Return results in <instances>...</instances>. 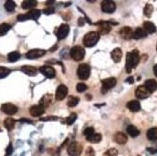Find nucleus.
<instances>
[{
	"label": "nucleus",
	"instance_id": "nucleus-47",
	"mask_svg": "<svg viewBox=\"0 0 157 156\" xmlns=\"http://www.w3.org/2000/svg\"><path fill=\"white\" fill-rule=\"evenodd\" d=\"M126 82H127V83H133V82H134V78L131 76V77H128L127 78V79H126Z\"/></svg>",
	"mask_w": 157,
	"mask_h": 156
},
{
	"label": "nucleus",
	"instance_id": "nucleus-24",
	"mask_svg": "<svg viewBox=\"0 0 157 156\" xmlns=\"http://www.w3.org/2000/svg\"><path fill=\"white\" fill-rule=\"evenodd\" d=\"M52 102V96L51 95H45L43 96V98L40 100V105L43 106L44 108L47 107L50 105V103Z\"/></svg>",
	"mask_w": 157,
	"mask_h": 156
},
{
	"label": "nucleus",
	"instance_id": "nucleus-16",
	"mask_svg": "<svg viewBox=\"0 0 157 156\" xmlns=\"http://www.w3.org/2000/svg\"><path fill=\"white\" fill-rule=\"evenodd\" d=\"M120 35L121 38H124V40H129V39H131L133 36V32H132V29L130 28L128 26H125V27H122L120 31Z\"/></svg>",
	"mask_w": 157,
	"mask_h": 156
},
{
	"label": "nucleus",
	"instance_id": "nucleus-37",
	"mask_svg": "<svg viewBox=\"0 0 157 156\" xmlns=\"http://www.w3.org/2000/svg\"><path fill=\"white\" fill-rule=\"evenodd\" d=\"M87 89H88V86L86 84H84V83H78L77 86H76V90H77L78 93L85 92Z\"/></svg>",
	"mask_w": 157,
	"mask_h": 156
},
{
	"label": "nucleus",
	"instance_id": "nucleus-50",
	"mask_svg": "<svg viewBox=\"0 0 157 156\" xmlns=\"http://www.w3.org/2000/svg\"><path fill=\"white\" fill-rule=\"evenodd\" d=\"M84 24V19L83 18H79V25L82 26Z\"/></svg>",
	"mask_w": 157,
	"mask_h": 156
},
{
	"label": "nucleus",
	"instance_id": "nucleus-6",
	"mask_svg": "<svg viewBox=\"0 0 157 156\" xmlns=\"http://www.w3.org/2000/svg\"><path fill=\"white\" fill-rule=\"evenodd\" d=\"M117 84V80L116 78L114 77H110V78H106V79L102 80V88H101V93H105L108 90L114 88Z\"/></svg>",
	"mask_w": 157,
	"mask_h": 156
},
{
	"label": "nucleus",
	"instance_id": "nucleus-36",
	"mask_svg": "<svg viewBox=\"0 0 157 156\" xmlns=\"http://www.w3.org/2000/svg\"><path fill=\"white\" fill-rule=\"evenodd\" d=\"M11 71L8 68H5V67H0V78H4L7 75L10 74Z\"/></svg>",
	"mask_w": 157,
	"mask_h": 156
},
{
	"label": "nucleus",
	"instance_id": "nucleus-34",
	"mask_svg": "<svg viewBox=\"0 0 157 156\" xmlns=\"http://www.w3.org/2000/svg\"><path fill=\"white\" fill-rule=\"evenodd\" d=\"M152 12H153V6L151 4H147V5L145 6V9H144V14L147 17H150L151 15H152Z\"/></svg>",
	"mask_w": 157,
	"mask_h": 156
},
{
	"label": "nucleus",
	"instance_id": "nucleus-2",
	"mask_svg": "<svg viewBox=\"0 0 157 156\" xmlns=\"http://www.w3.org/2000/svg\"><path fill=\"white\" fill-rule=\"evenodd\" d=\"M99 37H100V35L98 32L92 31V32H89L85 35V37L83 39V44L86 47H93L97 44V42L99 41Z\"/></svg>",
	"mask_w": 157,
	"mask_h": 156
},
{
	"label": "nucleus",
	"instance_id": "nucleus-46",
	"mask_svg": "<svg viewBox=\"0 0 157 156\" xmlns=\"http://www.w3.org/2000/svg\"><path fill=\"white\" fill-rule=\"evenodd\" d=\"M44 13L47 14V15L52 14V13H54V9H52V8H49V9H45V10H44Z\"/></svg>",
	"mask_w": 157,
	"mask_h": 156
},
{
	"label": "nucleus",
	"instance_id": "nucleus-23",
	"mask_svg": "<svg viewBox=\"0 0 157 156\" xmlns=\"http://www.w3.org/2000/svg\"><path fill=\"white\" fill-rule=\"evenodd\" d=\"M145 37H147V32H145L143 28H137L133 32L132 39H135V40H140V39H143Z\"/></svg>",
	"mask_w": 157,
	"mask_h": 156
},
{
	"label": "nucleus",
	"instance_id": "nucleus-20",
	"mask_svg": "<svg viewBox=\"0 0 157 156\" xmlns=\"http://www.w3.org/2000/svg\"><path fill=\"white\" fill-rule=\"evenodd\" d=\"M145 87L147 88L150 93L157 90V82L153 79H148L145 82Z\"/></svg>",
	"mask_w": 157,
	"mask_h": 156
},
{
	"label": "nucleus",
	"instance_id": "nucleus-18",
	"mask_svg": "<svg viewBox=\"0 0 157 156\" xmlns=\"http://www.w3.org/2000/svg\"><path fill=\"white\" fill-rule=\"evenodd\" d=\"M111 57H112V59L114 62H116V63H118L121 60V57H122V51L121 48H115L112 52H111Z\"/></svg>",
	"mask_w": 157,
	"mask_h": 156
},
{
	"label": "nucleus",
	"instance_id": "nucleus-3",
	"mask_svg": "<svg viewBox=\"0 0 157 156\" xmlns=\"http://www.w3.org/2000/svg\"><path fill=\"white\" fill-rule=\"evenodd\" d=\"M70 54H71V57L73 60L81 61L84 58V56H85V49L81 47V46L76 45V46H73V47L71 49Z\"/></svg>",
	"mask_w": 157,
	"mask_h": 156
},
{
	"label": "nucleus",
	"instance_id": "nucleus-13",
	"mask_svg": "<svg viewBox=\"0 0 157 156\" xmlns=\"http://www.w3.org/2000/svg\"><path fill=\"white\" fill-rule=\"evenodd\" d=\"M44 54H45V51L43 49H32L26 53V58H27V59H30V60L38 59V58L44 56Z\"/></svg>",
	"mask_w": 157,
	"mask_h": 156
},
{
	"label": "nucleus",
	"instance_id": "nucleus-22",
	"mask_svg": "<svg viewBox=\"0 0 157 156\" xmlns=\"http://www.w3.org/2000/svg\"><path fill=\"white\" fill-rule=\"evenodd\" d=\"M144 30L147 32V34H152L156 31V27L154 25V23H152L150 21H145L144 22Z\"/></svg>",
	"mask_w": 157,
	"mask_h": 156
},
{
	"label": "nucleus",
	"instance_id": "nucleus-7",
	"mask_svg": "<svg viewBox=\"0 0 157 156\" xmlns=\"http://www.w3.org/2000/svg\"><path fill=\"white\" fill-rule=\"evenodd\" d=\"M101 10L104 13L112 14L116 10V4L112 0H104L101 3Z\"/></svg>",
	"mask_w": 157,
	"mask_h": 156
},
{
	"label": "nucleus",
	"instance_id": "nucleus-15",
	"mask_svg": "<svg viewBox=\"0 0 157 156\" xmlns=\"http://www.w3.org/2000/svg\"><path fill=\"white\" fill-rule=\"evenodd\" d=\"M44 113V108L41 105H34L30 108V114L32 117H40Z\"/></svg>",
	"mask_w": 157,
	"mask_h": 156
},
{
	"label": "nucleus",
	"instance_id": "nucleus-35",
	"mask_svg": "<svg viewBox=\"0 0 157 156\" xmlns=\"http://www.w3.org/2000/svg\"><path fill=\"white\" fill-rule=\"evenodd\" d=\"M4 7L8 12H13L15 10V8H16V3H15L14 1H10L9 0V1H6Z\"/></svg>",
	"mask_w": 157,
	"mask_h": 156
},
{
	"label": "nucleus",
	"instance_id": "nucleus-44",
	"mask_svg": "<svg viewBox=\"0 0 157 156\" xmlns=\"http://www.w3.org/2000/svg\"><path fill=\"white\" fill-rule=\"evenodd\" d=\"M50 154H51L52 156H59V155H60V149H52L50 150Z\"/></svg>",
	"mask_w": 157,
	"mask_h": 156
},
{
	"label": "nucleus",
	"instance_id": "nucleus-51",
	"mask_svg": "<svg viewBox=\"0 0 157 156\" xmlns=\"http://www.w3.org/2000/svg\"><path fill=\"white\" fill-rule=\"evenodd\" d=\"M156 48H157V47H156Z\"/></svg>",
	"mask_w": 157,
	"mask_h": 156
},
{
	"label": "nucleus",
	"instance_id": "nucleus-9",
	"mask_svg": "<svg viewBox=\"0 0 157 156\" xmlns=\"http://www.w3.org/2000/svg\"><path fill=\"white\" fill-rule=\"evenodd\" d=\"M68 32H70V26L68 24H62L61 26H59L58 30H57L56 36L59 40H63V39L67 38Z\"/></svg>",
	"mask_w": 157,
	"mask_h": 156
},
{
	"label": "nucleus",
	"instance_id": "nucleus-41",
	"mask_svg": "<svg viewBox=\"0 0 157 156\" xmlns=\"http://www.w3.org/2000/svg\"><path fill=\"white\" fill-rule=\"evenodd\" d=\"M27 19H29L27 14H26V15H17V20L18 21H25V20H27Z\"/></svg>",
	"mask_w": 157,
	"mask_h": 156
},
{
	"label": "nucleus",
	"instance_id": "nucleus-38",
	"mask_svg": "<svg viewBox=\"0 0 157 156\" xmlns=\"http://www.w3.org/2000/svg\"><path fill=\"white\" fill-rule=\"evenodd\" d=\"M94 133H95V132H94V129L93 127H88V128H86L85 130H84V136H85L86 138L90 137V136H92Z\"/></svg>",
	"mask_w": 157,
	"mask_h": 156
},
{
	"label": "nucleus",
	"instance_id": "nucleus-48",
	"mask_svg": "<svg viewBox=\"0 0 157 156\" xmlns=\"http://www.w3.org/2000/svg\"><path fill=\"white\" fill-rule=\"evenodd\" d=\"M20 122H28V123H32L31 120H26V119H21V120H20Z\"/></svg>",
	"mask_w": 157,
	"mask_h": 156
},
{
	"label": "nucleus",
	"instance_id": "nucleus-25",
	"mask_svg": "<svg viewBox=\"0 0 157 156\" xmlns=\"http://www.w3.org/2000/svg\"><path fill=\"white\" fill-rule=\"evenodd\" d=\"M37 3L38 2L35 1V0H25V1L21 3V7H22V9H24V10L32 9V8L37 6Z\"/></svg>",
	"mask_w": 157,
	"mask_h": 156
},
{
	"label": "nucleus",
	"instance_id": "nucleus-45",
	"mask_svg": "<svg viewBox=\"0 0 157 156\" xmlns=\"http://www.w3.org/2000/svg\"><path fill=\"white\" fill-rule=\"evenodd\" d=\"M58 118H56V117H47V118H43L41 119V120H44V122H45V120H56Z\"/></svg>",
	"mask_w": 157,
	"mask_h": 156
},
{
	"label": "nucleus",
	"instance_id": "nucleus-49",
	"mask_svg": "<svg viewBox=\"0 0 157 156\" xmlns=\"http://www.w3.org/2000/svg\"><path fill=\"white\" fill-rule=\"evenodd\" d=\"M153 72H154V74H155V76L157 77V64L153 67Z\"/></svg>",
	"mask_w": 157,
	"mask_h": 156
},
{
	"label": "nucleus",
	"instance_id": "nucleus-1",
	"mask_svg": "<svg viewBox=\"0 0 157 156\" xmlns=\"http://www.w3.org/2000/svg\"><path fill=\"white\" fill-rule=\"evenodd\" d=\"M140 56L139 51L137 49H134L133 51L128 52L126 54V63H125V69L127 72H131L132 69L136 68L139 63Z\"/></svg>",
	"mask_w": 157,
	"mask_h": 156
},
{
	"label": "nucleus",
	"instance_id": "nucleus-33",
	"mask_svg": "<svg viewBox=\"0 0 157 156\" xmlns=\"http://www.w3.org/2000/svg\"><path fill=\"white\" fill-rule=\"evenodd\" d=\"M11 26L9 23H2V24H0V36H3V35H5L8 31L11 30Z\"/></svg>",
	"mask_w": 157,
	"mask_h": 156
},
{
	"label": "nucleus",
	"instance_id": "nucleus-42",
	"mask_svg": "<svg viewBox=\"0 0 157 156\" xmlns=\"http://www.w3.org/2000/svg\"><path fill=\"white\" fill-rule=\"evenodd\" d=\"M13 153V146L12 144H9V146L6 149V156H9Z\"/></svg>",
	"mask_w": 157,
	"mask_h": 156
},
{
	"label": "nucleus",
	"instance_id": "nucleus-32",
	"mask_svg": "<svg viewBox=\"0 0 157 156\" xmlns=\"http://www.w3.org/2000/svg\"><path fill=\"white\" fill-rule=\"evenodd\" d=\"M79 103V98L76 96H70L68 99V107H75Z\"/></svg>",
	"mask_w": 157,
	"mask_h": 156
},
{
	"label": "nucleus",
	"instance_id": "nucleus-14",
	"mask_svg": "<svg viewBox=\"0 0 157 156\" xmlns=\"http://www.w3.org/2000/svg\"><path fill=\"white\" fill-rule=\"evenodd\" d=\"M68 88L67 86L65 85H60L56 90V93H55V97L57 100H63L65 97L68 95Z\"/></svg>",
	"mask_w": 157,
	"mask_h": 156
},
{
	"label": "nucleus",
	"instance_id": "nucleus-17",
	"mask_svg": "<svg viewBox=\"0 0 157 156\" xmlns=\"http://www.w3.org/2000/svg\"><path fill=\"white\" fill-rule=\"evenodd\" d=\"M114 140L118 145H124L127 142V136L122 132H117L114 136Z\"/></svg>",
	"mask_w": 157,
	"mask_h": 156
},
{
	"label": "nucleus",
	"instance_id": "nucleus-27",
	"mask_svg": "<svg viewBox=\"0 0 157 156\" xmlns=\"http://www.w3.org/2000/svg\"><path fill=\"white\" fill-rule=\"evenodd\" d=\"M86 139H87V141L90 142V143L97 144L99 142H101L102 136H101V134H99V133H94V134H93L92 136H90V137H87Z\"/></svg>",
	"mask_w": 157,
	"mask_h": 156
},
{
	"label": "nucleus",
	"instance_id": "nucleus-39",
	"mask_svg": "<svg viewBox=\"0 0 157 156\" xmlns=\"http://www.w3.org/2000/svg\"><path fill=\"white\" fill-rule=\"evenodd\" d=\"M76 118H77V116H76V114H74V113H72V114H71L70 117H68V118L67 119V123L68 124V125H71V124L75 122Z\"/></svg>",
	"mask_w": 157,
	"mask_h": 156
},
{
	"label": "nucleus",
	"instance_id": "nucleus-5",
	"mask_svg": "<svg viewBox=\"0 0 157 156\" xmlns=\"http://www.w3.org/2000/svg\"><path fill=\"white\" fill-rule=\"evenodd\" d=\"M82 152V146L78 142H72L68 147V153L71 156H79Z\"/></svg>",
	"mask_w": 157,
	"mask_h": 156
},
{
	"label": "nucleus",
	"instance_id": "nucleus-40",
	"mask_svg": "<svg viewBox=\"0 0 157 156\" xmlns=\"http://www.w3.org/2000/svg\"><path fill=\"white\" fill-rule=\"evenodd\" d=\"M103 156H118V150L116 149H110L106 151Z\"/></svg>",
	"mask_w": 157,
	"mask_h": 156
},
{
	"label": "nucleus",
	"instance_id": "nucleus-19",
	"mask_svg": "<svg viewBox=\"0 0 157 156\" xmlns=\"http://www.w3.org/2000/svg\"><path fill=\"white\" fill-rule=\"evenodd\" d=\"M127 108L129 109L131 112H138L141 109V104L139 101H137V100H131V101H129V102L127 103Z\"/></svg>",
	"mask_w": 157,
	"mask_h": 156
},
{
	"label": "nucleus",
	"instance_id": "nucleus-26",
	"mask_svg": "<svg viewBox=\"0 0 157 156\" xmlns=\"http://www.w3.org/2000/svg\"><path fill=\"white\" fill-rule=\"evenodd\" d=\"M126 131H127V133L133 138H135L137 136L140 135V130L134 125H128L127 128H126Z\"/></svg>",
	"mask_w": 157,
	"mask_h": 156
},
{
	"label": "nucleus",
	"instance_id": "nucleus-8",
	"mask_svg": "<svg viewBox=\"0 0 157 156\" xmlns=\"http://www.w3.org/2000/svg\"><path fill=\"white\" fill-rule=\"evenodd\" d=\"M149 95H150V92H149L145 86H139L135 91V95L137 98H139V99L147 98V97L149 96Z\"/></svg>",
	"mask_w": 157,
	"mask_h": 156
},
{
	"label": "nucleus",
	"instance_id": "nucleus-4",
	"mask_svg": "<svg viewBox=\"0 0 157 156\" xmlns=\"http://www.w3.org/2000/svg\"><path fill=\"white\" fill-rule=\"evenodd\" d=\"M91 74V67L88 64L80 65L77 69V75L81 80H86L90 77Z\"/></svg>",
	"mask_w": 157,
	"mask_h": 156
},
{
	"label": "nucleus",
	"instance_id": "nucleus-21",
	"mask_svg": "<svg viewBox=\"0 0 157 156\" xmlns=\"http://www.w3.org/2000/svg\"><path fill=\"white\" fill-rule=\"evenodd\" d=\"M22 72H24L25 74L30 75V76H35L37 74V69L31 67V66H23L21 68Z\"/></svg>",
	"mask_w": 157,
	"mask_h": 156
},
{
	"label": "nucleus",
	"instance_id": "nucleus-10",
	"mask_svg": "<svg viewBox=\"0 0 157 156\" xmlns=\"http://www.w3.org/2000/svg\"><path fill=\"white\" fill-rule=\"evenodd\" d=\"M40 72L47 78H53V77H55V74H56L55 69L52 67H50V66H44V67H41Z\"/></svg>",
	"mask_w": 157,
	"mask_h": 156
},
{
	"label": "nucleus",
	"instance_id": "nucleus-31",
	"mask_svg": "<svg viewBox=\"0 0 157 156\" xmlns=\"http://www.w3.org/2000/svg\"><path fill=\"white\" fill-rule=\"evenodd\" d=\"M15 123H16V120L14 119H11V118H8L4 120V126L7 128L8 130H12L14 126H15Z\"/></svg>",
	"mask_w": 157,
	"mask_h": 156
},
{
	"label": "nucleus",
	"instance_id": "nucleus-28",
	"mask_svg": "<svg viewBox=\"0 0 157 156\" xmlns=\"http://www.w3.org/2000/svg\"><path fill=\"white\" fill-rule=\"evenodd\" d=\"M147 137L150 141H155V140H157V127H153L148 129V131L147 132Z\"/></svg>",
	"mask_w": 157,
	"mask_h": 156
},
{
	"label": "nucleus",
	"instance_id": "nucleus-43",
	"mask_svg": "<svg viewBox=\"0 0 157 156\" xmlns=\"http://www.w3.org/2000/svg\"><path fill=\"white\" fill-rule=\"evenodd\" d=\"M86 154L87 156H94V151L93 149V147H88L86 150Z\"/></svg>",
	"mask_w": 157,
	"mask_h": 156
},
{
	"label": "nucleus",
	"instance_id": "nucleus-30",
	"mask_svg": "<svg viewBox=\"0 0 157 156\" xmlns=\"http://www.w3.org/2000/svg\"><path fill=\"white\" fill-rule=\"evenodd\" d=\"M20 58V54L17 51H14V52H11L8 54V60H9V62H11V63L17 62Z\"/></svg>",
	"mask_w": 157,
	"mask_h": 156
},
{
	"label": "nucleus",
	"instance_id": "nucleus-11",
	"mask_svg": "<svg viewBox=\"0 0 157 156\" xmlns=\"http://www.w3.org/2000/svg\"><path fill=\"white\" fill-rule=\"evenodd\" d=\"M97 29H98V33L99 35H106L108 34L111 31V24L109 22L106 21H99L98 23H97Z\"/></svg>",
	"mask_w": 157,
	"mask_h": 156
},
{
	"label": "nucleus",
	"instance_id": "nucleus-29",
	"mask_svg": "<svg viewBox=\"0 0 157 156\" xmlns=\"http://www.w3.org/2000/svg\"><path fill=\"white\" fill-rule=\"evenodd\" d=\"M29 19H34V20H37L38 18L40 17L41 15V11L40 10H37V9H33L29 12L27 14Z\"/></svg>",
	"mask_w": 157,
	"mask_h": 156
},
{
	"label": "nucleus",
	"instance_id": "nucleus-12",
	"mask_svg": "<svg viewBox=\"0 0 157 156\" xmlns=\"http://www.w3.org/2000/svg\"><path fill=\"white\" fill-rule=\"evenodd\" d=\"M1 110L7 115H15L17 112V107L16 105H14L12 103H4L1 106Z\"/></svg>",
	"mask_w": 157,
	"mask_h": 156
}]
</instances>
